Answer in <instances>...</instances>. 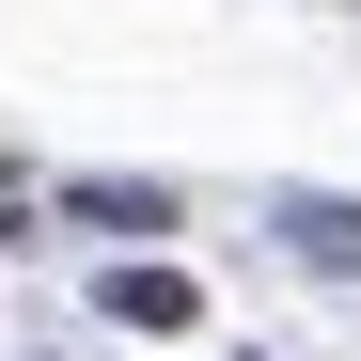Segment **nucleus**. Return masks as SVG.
Returning a JSON list of instances; mask_svg holds the SVG:
<instances>
[{"instance_id": "obj_1", "label": "nucleus", "mask_w": 361, "mask_h": 361, "mask_svg": "<svg viewBox=\"0 0 361 361\" xmlns=\"http://www.w3.org/2000/svg\"><path fill=\"white\" fill-rule=\"evenodd\" d=\"M110 314H126V330H189V283H173V267H110Z\"/></svg>"}]
</instances>
